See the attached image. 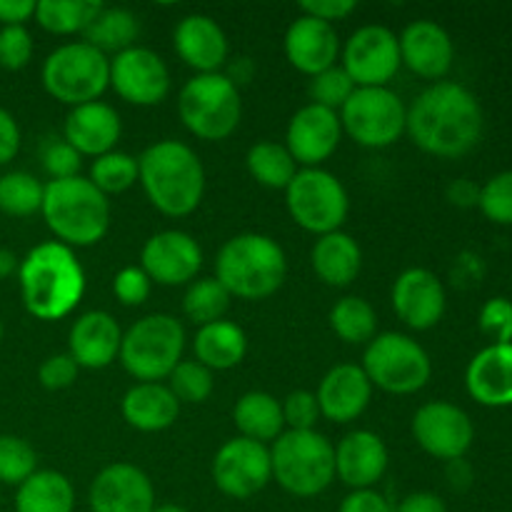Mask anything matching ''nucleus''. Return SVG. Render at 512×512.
<instances>
[{"mask_svg": "<svg viewBox=\"0 0 512 512\" xmlns=\"http://www.w3.org/2000/svg\"><path fill=\"white\" fill-rule=\"evenodd\" d=\"M178 115L185 128L200 140H225L235 133L243 115L240 90L225 73H200L178 93Z\"/></svg>", "mask_w": 512, "mask_h": 512, "instance_id": "6e6552de", "label": "nucleus"}, {"mask_svg": "<svg viewBox=\"0 0 512 512\" xmlns=\"http://www.w3.org/2000/svg\"><path fill=\"white\" fill-rule=\"evenodd\" d=\"M353 93H355V83L350 80V75L345 73L343 65H333V68L313 75L308 83L310 103L320 105V108L335 110V113H340V108L348 103V98Z\"/></svg>", "mask_w": 512, "mask_h": 512, "instance_id": "37998d69", "label": "nucleus"}, {"mask_svg": "<svg viewBox=\"0 0 512 512\" xmlns=\"http://www.w3.org/2000/svg\"><path fill=\"white\" fill-rule=\"evenodd\" d=\"M360 368L373 388L393 395H413L433 375L430 355L418 340L405 333H380L368 343Z\"/></svg>", "mask_w": 512, "mask_h": 512, "instance_id": "9d476101", "label": "nucleus"}, {"mask_svg": "<svg viewBox=\"0 0 512 512\" xmlns=\"http://www.w3.org/2000/svg\"><path fill=\"white\" fill-rule=\"evenodd\" d=\"M20 125L5 108H0V165H8L20 153Z\"/></svg>", "mask_w": 512, "mask_h": 512, "instance_id": "5fc2aeb1", "label": "nucleus"}, {"mask_svg": "<svg viewBox=\"0 0 512 512\" xmlns=\"http://www.w3.org/2000/svg\"><path fill=\"white\" fill-rule=\"evenodd\" d=\"M20 258L8 248H0V280L10 278V275L18 273Z\"/></svg>", "mask_w": 512, "mask_h": 512, "instance_id": "680f3d73", "label": "nucleus"}, {"mask_svg": "<svg viewBox=\"0 0 512 512\" xmlns=\"http://www.w3.org/2000/svg\"><path fill=\"white\" fill-rule=\"evenodd\" d=\"M185 328L178 318L165 313L145 315L123 333L120 363L140 383L168 380L183 360Z\"/></svg>", "mask_w": 512, "mask_h": 512, "instance_id": "0eeeda50", "label": "nucleus"}, {"mask_svg": "<svg viewBox=\"0 0 512 512\" xmlns=\"http://www.w3.org/2000/svg\"><path fill=\"white\" fill-rule=\"evenodd\" d=\"M285 205L295 223L313 235H328L348 220L350 198L345 185L323 168H303L285 188Z\"/></svg>", "mask_w": 512, "mask_h": 512, "instance_id": "9b49d317", "label": "nucleus"}, {"mask_svg": "<svg viewBox=\"0 0 512 512\" xmlns=\"http://www.w3.org/2000/svg\"><path fill=\"white\" fill-rule=\"evenodd\" d=\"M45 185L25 170L0 175V210L13 218H30L43 208Z\"/></svg>", "mask_w": 512, "mask_h": 512, "instance_id": "4c0bfd02", "label": "nucleus"}, {"mask_svg": "<svg viewBox=\"0 0 512 512\" xmlns=\"http://www.w3.org/2000/svg\"><path fill=\"white\" fill-rule=\"evenodd\" d=\"M123 330L118 320L105 310L83 313L68 333V355L78 363V368L103 370L120 355Z\"/></svg>", "mask_w": 512, "mask_h": 512, "instance_id": "a878e982", "label": "nucleus"}, {"mask_svg": "<svg viewBox=\"0 0 512 512\" xmlns=\"http://www.w3.org/2000/svg\"><path fill=\"white\" fill-rule=\"evenodd\" d=\"M100 0H38L35 20L53 35L85 33L95 15L100 13Z\"/></svg>", "mask_w": 512, "mask_h": 512, "instance_id": "f704fd0d", "label": "nucleus"}, {"mask_svg": "<svg viewBox=\"0 0 512 512\" xmlns=\"http://www.w3.org/2000/svg\"><path fill=\"white\" fill-rule=\"evenodd\" d=\"M120 133H123V123H120L118 110L103 100L70 108L63 125L65 143L90 158H100V155L115 150Z\"/></svg>", "mask_w": 512, "mask_h": 512, "instance_id": "393cba45", "label": "nucleus"}, {"mask_svg": "<svg viewBox=\"0 0 512 512\" xmlns=\"http://www.w3.org/2000/svg\"><path fill=\"white\" fill-rule=\"evenodd\" d=\"M233 420L235 428L240 430V438L255 440V443H275L285 433L283 405L263 390L245 393L235 403Z\"/></svg>", "mask_w": 512, "mask_h": 512, "instance_id": "7c9ffc66", "label": "nucleus"}, {"mask_svg": "<svg viewBox=\"0 0 512 512\" xmlns=\"http://www.w3.org/2000/svg\"><path fill=\"white\" fill-rule=\"evenodd\" d=\"M400 65L398 35L385 25H363L343 48V70L355 88H388Z\"/></svg>", "mask_w": 512, "mask_h": 512, "instance_id": "ddd939ff", "label": "nucleus"}, {"mask_svg": "<svg viewBox=\"0 0 512 512\" xmlns=\"http://www.w3.org/2000/svg\"><path fill=\"white\" fill-rule=\"evenodd\" d=\"M340 125L363 148H388L405 133L408 108L390 88H355L340 108Z\"/></svg>", "mask_w": 512, "mask_h": 512, "instance_id": "f8f14e48", "label": "nucleus"}, {"mask_svg": "<svg viewBox=\"0 0 512 512\" xmlns=\"http://www.w3.org/2000/svg\"><path fill=\"white\" fill-rule=\"evenodd\" d=\"M38 470V453L18 435H0V485H23Z\"/></svg>", "mask_w": 512, "mask_h": 512, "instance_id": "79ce46f5", "label": "nucleus"}, {"mask_svg": "<svg viewBox=\"0 0 512 512\" xmlns=\"http://www.w3.org/2000/svg\"><path fill=\"white\" fill-rule=\"evenodd\" d=\"M228 308L230 293L215 278L193 280V283L188 285V290H185L183 313L185 318H188L190 323L198 325V328L215 323V320H223Z\"/></svg>", "mask_w": 512, "mask_h": 512, "instance_id": "58836bf2", "label": "nucleus"}, {"mask_svg": "<svg viewBox=\"0 0 512 512\" xmlns=\"http://www.w3.org/2000/svg\"><path fill=\"white\" fill-rule=\"evenodd\" d=\"M140 268L158 285H190L203 268V250L198 240L183 230H160L145 240Z\"/></svg>", "mask_w": 512, "mask_h": 512, "instance_id": "f3484780", "label": "nucleus"}, {"mask_svg": "<svg viewBox=\"0 0 512 512\" xmlns=\"http://www.w3.org/2000/svg\"><path fill=\"white\" fill-rule=\"evenodd\" d=\"M285 58L303 75H318L333 68L340 55V38L335 25L300 13L285 30Z\"/></svg>", "mask_w": 512, "mask_h": 512, "instance_id": "412c9836", "label": "nucleus"}, {"mask_svg": "<svg viewBox=\"0 0 512 512\" xmlns=\"http://www.w3.org/2000/svg\"><path fill=\"white\" fill-rule=\"evenodd\" d=\"M283 420L290 430H315L320 420V405L310 390H295L283 400Z\"/></svg>", "mask_w": 512, "mask_h": 512, "instance_id": "de8ad7c7", "label": "nucleus"}, {"mask_svg": "<svg viewBox=\"0 0 512 512\" xmlns=\"http://www.w3.org/2000/svg\"><path fill=\"white\" fill-rule=\"evenodd\" d=\"M413 438L425 453L450 463L465 458L475 440V428L463 408L445 400H433L420 405L413 415Z\"/></svg>", "mask_w": 512, "mask_h": 512, "instance_id": "dca6fc26", "label": "nucleus"}, {"mask_svg": "<svg viewBox=\"0 0 512 512\" xmlns=\"http://www.w3.org/2000/svg\"><path fill=\"white\" fill-rule=\"evenodd\" d=\"M388 445L370 430L348 433L335 448V475L353 490H373L388 470Z\"/></svg>", "mask_w": 512, "mask_h": 512, "instance_id": "b1692460", "label": "nucleus"}, {"mask_svg": "<svg viewBox=\"0 0 512 512\" xmlns=\"http://www.w3.org/2000/svg\"><path fill=\"white\" fill-rule=\"evenodd\" d=\"M175 53L185 65L200 73H220L228 60V38L210 15H185L173 33Z\"/></svg>", "mask_w": 512, "mask_h": 512, "instance_id": "bb28decb", "label": "nucleus"}, {"mask_svg": "<svg viewBox=\"0 0 512 512\" xmlns=\"http://www.w3.org/2000/svg\"><path fill=\"white\" fill-rule=\"evenodd\" d=\"M35 18V0H0V25H25Z\"/></svg>", "mask_w": 512, "mask_h": 512, "instance_id": "6e6d98bb", "label": "nucleus"}, {"mask_svg": "<svg viewBox=\"0 0 512 512\" xmlns=\"http://www.w3.org/2000/svg\"><path fill=\"white\" fill-rule=\"evenodd\" d=\"M125 423L140 433H160L178 420L180 403L168 385L163 383H135L120 403Z\"/></svg>", "mask_w": 512, "mask_h": 512, "instance_id": "c85d7f7f", "label": "nucleus"}, {"mask_svg": "<svg viewBox=\"0 0 512 512\" xmlns=\"http://www.w3.org/2000/svg\"><path fill=\"white\" fill-rule=\"evenodd\" d=\"M448 480L453 490H468L473 483V468L463 458L450 460L448 463Z\"/></svg>", "mask_w": 512, "mask_h": 512, "instance_id": "bf43d9fd", "label": "nucleus"}, {"mask_svg": "<svg viewBox=\"0 0 512 512\" xmlns=\"http://www.w3.org/2000/svg\"><path fill=\"white\" fill-rule=\"evenodd\" d=\"M45 225L68 248H90L110 230V200L88 178L50 180L43 195Z\"/></svg>", "mask_w": 512, "mask_h": 512, "instance_id": "20e7f679", "label": "nucleus"}, {"mask_svg": "<svg viewBox=\"0 0 512 512\" xmlns=\"http://www.w3.org/2000/svg\"><path fill=\"white\" fill-rule=\"evenodd\" d=\"M315 398H318L320 415L325 420L345 425L365 413L370 398H373V385L360 365L343 363L325 373Z\"/></svg>", "mask_w": 512, "mask_h": 512, "instance_id": "5701e85b", "label": "nucleus"}, {"mask_svg": "<svg viewBox=\"0 0 512 512\" xmlns=\"http://www.w3.org/2000/svg\"><path fill=\"white\" fill-rule=\"evenodd\" d=\"M138 183L145 198L168 218L195 213L205 195V168L198 153L180 140H158L138 158Z\"/></svg>", "mask_w": 512, "mask_h": 512, "instance_id": "7ed1b4c3", "label": "nucleus"}, {"mask_svg": "<svg viewBox=\"0 0 512 512\" xmlns=\"http://www.w3.org/2000/svg\"><path fill=\"white\" fill-rule=\"evenodd\" d=\"M248 353V338L243 328L230 320H215L203 325L195 335V360L208 370H230L240 365Z\"/></svg>", "mask_w": 512, "mask_h": 512, "instance_id": "2f4dec72", "label": "nucleus"}, {"mask_svg": "<svg viewBox=\"0 0 512 512\" xmlns=\"http://www.w3.org/2000/svg\"><path fill=\"white\" fill-rule=\"evenodd\" d=\"M110 88L130 105H160L170 93V70L155 50L133 48L110 58Z\"/></svg>", "mask_w": 512, "mask_h": 512, "instance_id": "2eb2a0df", "label": "nucleus"}, {"mask_svg": "<svg viewBox=\"0 0 512 512\" xmlns=\"http://www.w3.org/2000/svg\"><path fill=\"white\" fill-rule=\"evenodd\" d=\"M88 505L90 512H153L155 488L135 465L113 463L90 483Z\"/></svg>", "mask_w": 512, "mask_h": 512, "instance_id": "6ab92c4d", "label": "nucleus"}, {"mask_svg": "<svg viewBox=\"0 0 512 512\" xmlns=\"http://www.w3.org/2000/svg\"><path fill=\"white\" fill-rule=\"evenodd\" d=\"M253 75H255L253 60L245 58L243 55V58H235V63L230 65V70L225 73V78H228L235 88H240L243 83H250V80H253Z\"/></svg>", "mask_w": 512, "mask_h": 512, "instance_id": "052dcab7", "label": "nucleus"}, {"mask_svg": "<svg viewBox=\"0 0 512 512\" xmlns=\"http://www.w3.org/2000/svg\"><path fill=\"white\" fill-rule=\"evenodd\" d=\"M315 275L330 288H348L363 268V250L353 235L335 230V233L320 235L310 253Z\"/></svg>", "mask_w": 512, "mask_h": 512, "instance_id": "c756f323", "label": "nucleus"}, {"mask_svg": "<svg viewBox=\"0 0 512 512\" xmlns=\"http://www.w3.org/2000/svg\"><path fill=\"white\" fill-rule=\"evenodd\" d=\"M300 13L310 15V18L325 20V23H338V20H345L358 3L355 0H305V3L298 5Z\"/></svg>", "mask_w": 512, "mask_h": 512, "instance_id": "603ef678", "label": "nucleus"}, {"mask_svg": "<svg viewBox=\"0 0 512 512\" xmlns=\"http://www.w3.org/2000/svg\"><path fill=\"white\" fill-rule=\"evenodd\" d=\"M330 328L348 345L370 343L378 333V313L365 298L345 295L330 310Z\"/></svg>", "mask_w": 512, "mask_h": 512, "instance_id": "e433bc0d", "label": "nucleus"}, {"mask_svg": "<svg viewBox=\"0 0 512 512\" xmlns=\"http://www.w3.org/2000/svg\"><path fill=\"white\" fill-rule=\"evenodd\" d=\"M20 298L33 318L60 320L73 313L85 293V273L75 250L48 240L28 250L18 268Z\"/></svg>", "mask_w": 512, "mask_h": 512, "instance_id": "f03ea898", "label": "nucleus"}, {"mask_svg": "<svg viewBox=\"0 0 512 512\" xmlns=\"http://www.w3.org/2000/svg\"><path fill=\"white\" fill-rule=\"evenodd\" d=\"M273 478L295 498H315L335 480V448L318 430H285L270 448Z\"/></svg>", "mask_w": 512, "mask_h": 512, "instance_id": "423d86ee", "label": "nucleus"}, {"mask_svg": "<svg viewBox=\"0 0 512 512\" xmlns=\"http://www.w3.org/2000/svg\"><path fill=\"white\" fill-rule=\"evenodd\" d=\"M153 512H188V510L180 508V505H155Z\"/></svg>", "mask_w": 512, "mask_h": 512, "instance_id": "e2e57ef3", "label": "nucleus"}, {"mask_svg": "<svg viewBox=\"0 0 512 512\" xmlns=\"http://www.w3.org/2000/svg\"><path fill=\"white\" fill-rule=\"evenodd\" d=\"M483 108L460 83H435L408 108L405 133L420 150L438 158H460L483 135Z\"/></svg>", "mask_w": 512, "mask_h": 512, "instance_id": "f257e3e1", "label": "nucleus"}, {"mask_svg": "<svg viewBox=\"0 0 512 512\" xmlns=\"http://www.w3.org/2000/svg\"><path fill=\"white\" fill-rule=\"evenodd\" d=\"M80 158L83 155L75 148H70L65 140L55 138L43 148V170L50 175V180L75 178L80 173Z\"/></svg>", "mask_w": 512, "mask_h": 512, "instance_id": "09e8293b", "label": "nucleus"}, {"mask_svg": "<svg viewBox=\"0 0 512 512\" xmlns=\"http://www.w3.org/2000/svg\"><path fill=\"white\" fill-rule=\"evenodd\" d=\"M78 373H80L78 363H75L68 353H58V355H50V358H45L43 363H40L38 380L45 390L58 393V390L70 388V385L78 380Z\"/></svg>", "mask_w": 512, "mask_h": 512, "instance_id": "3c124183", "label": "nucleus"}, {"mask_svg": "<svg viewBox=\"0 0 512 512\" xmlns=\"http://www.w3.org/2000/svg\"><path fill=\"white\" fill-rule=\"evenodd\" d=\"M40 78L50 98L58 103L70 108L93 103L110 85V58L85 40H75L60 45L45 58Z\"/></svg>", "mask_w": 512, "mask_h": 512, "instance_id": "1a4fd4ad", "label": "nucleus"}, {"mask_svg": "<svg viewBox=\"0 0 512 512\" xmlns=\"http://www.w3.org/2000/svg\"><path fill=\"white\" fill-rule=\"evenodd\" d=\"M480 330L493 345L512 343V303L508 298H493L480 310Z\"/></svg>", "mask_w": 512, "mask_h": 512, "instance_id": "49530a36", "label": "nucleus"}, {"mask_svg": "<svg viewBox=\"0 0 512 512\" xmlns=\"http://www.w3.org/2000/svg\"><path fill=\"white\" fill-rule=\"evenodd\" d=\"M340 138H343L340 115L335 110L308 103L290 118L285 130V148L298 165L318 168L338 150Z\"/></svg>", "mask_w": 512, "mask_h": 512, "instance_id": "a211bd4d", "label": "nucleus"}, {"mask_svg": "<svg viewBox=\"0 0 512 512\" xmlns=\"http://www.w3.org/2000/svg\"><path fill=\"white\" fill-rule=\"evenodd\" d=\"M480 210L498 225H512V170L498 173L480 188Z\"/></svg>", "mask_w": 512, "mask_h": 512, "instance_id": "c03bdc74", "label": "nucleus"}, {"mask_svg": "<svg viewBox=\"0 0 512 512\" xmlns=\"http://www.w3.org/2000/svg\"><path fill=\"white\" fill-rule=\"evenodd\" d=\"M393 512H448V508L435 493H413L400 500Z\"/></svg>", "mask_w": 512, "mask_h": 512, "instance_id": "4d7b16f0", "label": "nucleus"}, {"mask_svg": "<svg viewBox=\"0 0 512 512\" xmlns=\"http://www.w3.org/2000/svg\"><path fill=\"white\" fill-rule=\"evenodd\" d=\"M88 180L103 195L125 193L138 183V158H133L130 153H120V150H110L93 160Z\"/></svg>", "mask_w": 512, "mask_h": 512, "instance_id": "ea45409f", "label": "nucleus"}, {"mask_svg": "<svg viewBox=\"0 0 512 512\" xmlns=\"http://www.w3.org/2000/svg\"><path fill=\"white\" fill-rule=\"evenodd\" d=\"M215 488L233 500L258 495L273 480L270 448L248 438H233L213 458Z\"/></svg>", "mask_w": 512, "mask_h": 512, "instance_id": "4468645a", "label": "nucleus"}, {"mask_svg": "<svg viewBox=\"0 0 512 512\" xmlns=\"http://www.w3.org/2000/svg\"><path fill=\"white\" fill-rule=\"evenodd\" d=\"M0 340H3V320H0Z\"/></svg>", "mask_w": 512, "mask_h": 512, "instance_id": "0e129e2a", "label": "nucleus"}, {"mask_svg": "<svg viewBox=\"0 0 512 512\" xmlns=\"http://www.w3.org/2000/svg\"><path fill=\"white\" fill-rule=\"evenodd\" d=\"M448 200L458 208H473L480 203V188L468 178H460L448 185Z\"/></svg>", "mask_w": 512, "mask_h": 512, "instance_id": "13d9d810", "label": "nucleus"}, {"mask_svg": "<svg viewBox=\"0 0 512 512\" xmlns=\"http://www.w3.org/2000/svg\"><path fill=\"white\" fill-rule=\"evenodd\" d=\"M398 43L403 65L420 78L438 80L453 68V38L435 20H413L398 35Z\"/></svg>", "mask_w": 512, "mask_h": 512, "instance_id": "4be33fe9", "label": "nucleus"}, {"mask_svg": "<svg viewBox=\"0 0 512 512\" xmlns=\"http://www.w3.org/2000/svg\"><path fill=\"white\" fill-rule=\"evenodd\" d=\"M140 35V20L133 10L128 8H108L103 5L100 13L95 15L93 23L85 28V43L93 45L103 55L123 53L133 48Z\"/></svg>", "mask_w": 512, "mask_h": 512, "instance_id": "72a5a7b5", "label": "nucleus"}, {"mask_svg": "<svg viewBox=\"0 0 512 512\" xmlns=\"http://www.w3.org/2000/svg\"><path fill=\"white\" fill-rule=\"evenodd\" d=\"M288 275L285 250L270 235L240 233L220 248L215 280L230 298L265 300L280 290Z\"/></svg>", "mask_w": 512, "mask_h": 512, "instance_id": "39448f33", "label": "nucleus"}, {"mask_svg": "<svg viewBox=\"0 0 512 512\" xmlns=\"http://www.w3.org/2000/svg\"><path fill=\"white\" fill-rule=\"evenodd\" d=\"M393 310L408 328L430 330L445 313V288L428 268H408L393 285Z\"/></svg>", "mask_w": 512, "mask_h": 512, "instance_id": "aec40b11", "label": "nucleus"}, {"mask_svg": "<svg viewBox=\"0 0 512 512\" xmlns=\"http://www.w3.org/2000/svg\"><path fill=\"white\" fill-rule=\"evenodd\" d=\"M73 483L58 470H35L15 493V512H73Z\"/></svg>", "mask_w": 512, "mask_h": 512, "instance_id": "473e14b6", "label": "nucleus"}, {"mask_svg": "<svg viewBox=\"0 0 512 512\" xmlns=\"http://www.w3.org/2000/svg\"><path fill=\"white\" fill-rule=\"evenodd\" d=\"M150 288H153V280L145 275L143 268H135V265H128V268L120 270L113 280L115 298L123 305H128V308L143 305L150 298Z\"/></svg>", "mask_w": 512, "mask_h": 512, "instance_id": "8fccbe9b", "label": "nucleus"}, {"mask_svg": "<svg viewBox=\"0 0 512 512\" xmlns=\"http://www.w3.org/2000/svg\"><path fill=\"white\" fill-rule=\"evenodd\" d=\"M465 385L473 400L488 408L512 405V343L488 345L468 365Z\"/></svg>", "mask_w": 512, "mask_h": 512, "instance_id": "cd10ccee", "label": "nucleus"}, {"mask_svg": "<svg viewBox=\"0 0 512 512\" xmlns=\"http://www.w3.org/2000/svg\"><path fill=\"white\" fill-rule=\"evenodd\" d=\"M33 35L25 25L0 28V68L23 70L33 60Z\"/></svg>", "mask_w": 512, "mask_h": 512, "instance_id": "a18cd8bd", "label": "nucleus"}, {"mask_svg": "<svg viewBox=\"0 0 512 512\" xmlns=\"http://www.w3.org/2000/svg\"><path fill=\"white\" fill-rule=\"evenodd\" d=\"M170 393L178 398V403L188 405H200L213 395L215 380L213 370H208L205 365H200L198 360H180L175 365V370L168 378Z\"/></svg>", "mask_w": 512, "mask_h": 512, "instance_id": "a19ab883", "label": "nucleus"}, {"mask_svg": "<svg viewBox=\"0 0 512 512\" xmlns=\"http://www.w3.org/2000/svg\"><path fill=\"white\" fill-rule=\"evenodd\" d=\"M245 165L255 183L270 190H285L298 173V163L288 153V148L270 140L255 143L245 155Z\"/></svg>", "mask_w": 512, "mask_h": 512, "instance_id": "c9c22d12", "label": "nucleus"}, {"mask_svg": "<svg viewBox=\"0 0 512 512\" xmlns=\"http://www.w3.org/2000/svg\"><path fill=\"white\" fill-rule=\"evenodd\" d=\"M338 512H393V505L378 490H353Z\"/></svg>", "mask_w": 512, "mask_h": 512, "instance_id": "864d4df0", "label": "nucleus"}]
</instances>
